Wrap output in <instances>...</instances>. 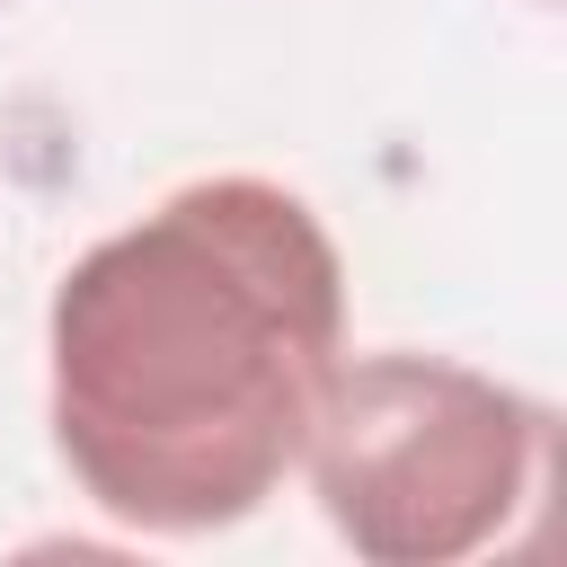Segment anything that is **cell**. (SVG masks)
<instances>
[{"mask_svg": "<svg viewBox=\"0 0 567 567\" xmlns=\"http://www.w3.org/2000/svg\"><path fill=\"white\" fill-rule=\"evenodd\" d=\"M346 354V257L275 177H195L80 248L44 301V425L124 532L248 523Z\"/></svg>", "mask_w": 567, "mask_h": 567, "instance_id": "6da1fadb", "label": "cell"}, {"mask_svg": "<svg viewBox=\"0 0 567 567\" xmlns=\"http://www.w3.org/2000/svg\"><path fill=\"white\" fill-rule=\"evenodd\" d=\"M549 399L416 346L337 354L301 478L328 532L372 567H452L496 549L549 478Z\"/></svg>", "mask_w": 567, "mask_h": 567, "instance_id": "7a4b0ae2", "label": "cell"}]
</instances>
